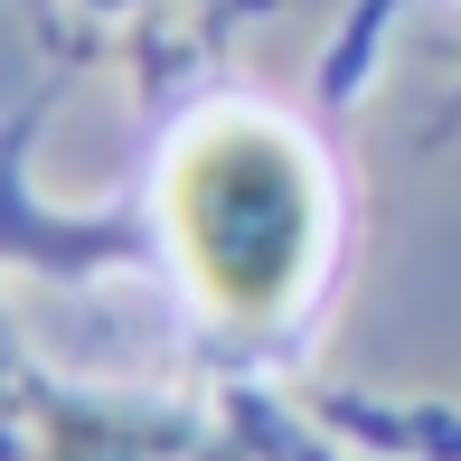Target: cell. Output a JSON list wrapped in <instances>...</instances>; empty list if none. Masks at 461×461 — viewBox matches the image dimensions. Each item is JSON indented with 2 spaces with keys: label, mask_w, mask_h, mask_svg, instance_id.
I'll return each instance as SVG.
<instances>
[{
  "label": "cell",
  "mask_w": 461,
  "mask_h": 461,
  "mask_svg": "<svg viewBox=\"0 0 461 461\" xmlns=\"http://www.w3.org/2000/svg\"><path fill=\"white\" fill-rule=\"evenodd\" d=\"M151 207L188 302L226 330H283L339 236L321 151L264 104H207L198 122H179Z\"/></svg>",
  "instance_id": "6da1fadb"
}]
</instances>
